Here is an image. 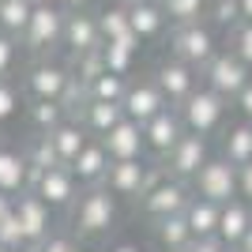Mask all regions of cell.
Returning a JSON list of instances; mask_svg holds the SVG:
<instances>
[{
    "label": "cell",
    "instance_id": "obj_14",
    "mask_svg": "<svg viewBox=\"0 0 252 252\" xmlns=\"http://www.w3.org/2000/svg\"><path fill=\"white\" fill-rule=\"evenodd\" d=\"M181 136H185V121H181L177 105L158 109L147 125H143V147H147V155H155V158H162Z\"/></svg>",
    "mask_w": 252,
    "mask_h": 252
},
{
    "label": "cell",
    "instance_id": "obj_13",
    "mask_svg": "<svg viewBox=\"0 0 252 252\" xmlns=\"http://www.w3.org/2000/svg\"><path fill=\"white\" fill-rule=\"evenodd\" d=\"M61 49L68 57H83V53H94L102 49V34H98V15L91 11H68L64 15V38H61Z\"/></svg>",
    "mask_w": 252,
    "mask_h": 252
},
{
    "label": "cell",
    "instance_id": "obj_47",
    "mask_svg": "<svg viewBox=\"0 0 252 252\" xmlns=\"http://www.w3.org/2000/svg\"><path fill=\"white\" fill-rule=\"evenodd\" d=\"M237 11H241V19H252V0H237Z\"/></svg>",
    "mask_w": 252,
    "mask_h": 252
},
{
    "label": "cell",
    "instance_id": "obj_43",
    "mask_svg": "<svg viewBox=\"0 0 252 252\" xmlns=\"http://www.w3.org/2000/svg\"><path fill=\"white\" fill-rule=\"evenodd\" d=\"M11 207H15V196L0 189V222H4V219H8V215H11Z\"/></svg>",
    "mask_w": 252,
    "mask_h": 252
},
{
    "label": "cell",
    "instance_id": "obj_18",
    "mask_svg": "<svg viewBox=\"0 0 252 252\" xmlns=\"http://www.w3.org/2000/svg\"><path fill=\"white\" fill-rule=\"evenodd\" d=\"M105 143V151H109V158L113 162H121V158H147V147H143V125H136V121H128V117H121L105 136H98Z\"/></svg>",
    "mask_w": 252,
    "mask_h": 252
},
{
    "label": "cell",
    "instance_id": "obj_12",
    "mask_svg": "<svg viewBox=\"0 0 252 252\" xmlns=\"http://www.w3.org/2000/svg\"><path fill=\"white\" fill-rule=\"evenodd\" d=\"M15 219H19L23 233H27V245H31V252L53 233V207L42 200V196H34L31 189L15 196Z\"/></svg>",
    "mask_w": 252,
    "mask_h": 252
},
{
    "label": "cell",
    "instance_id": "obj_50",
    "mask_svg": "<svg viewBox=\"0 0 252 252\" xmlns=\"http://www.w3.org/2000/svg\"><path fill=\"white\" fill-rule=\"evenodd\" d=\"M121 4H128V0H121Z\"/></svg>",
    "mask_w": 252,
    "mask_h": 252
},
{
    "label": "cell",
    "instance_id": "obj_15",
    "mask_svg": "<svg viewBox=\"0 0 252 252\" xmlns=\"http://www.w3.org/2000/svg\"><path fill=\"white\" fill-rule=\"evenodd\" d=\"M155 83H158V91H162V98H166L169 105H181L196 87H200L196 83V68L185 64V61H177V57H169V61H162L155 68Z\"/></svg>",
    "mask_w": 252,
    "mask_h": 252
},
{
    "label": "cell",
    "instance_id": "obj_20",
    "mask_svg": "<svg viewBox=\"0 0 252 252\" xmlns=\"http://www.w3.org/2000/svg\"><path fill=\"white\" fill-rule=\"evenodd\" d=\"M128 23H132V34L139 42H151L166 31V11H162V0H128Z\"/></svg>",
    "mask_w": 252,
    "mask_h": 252
},
{
    "label": "cell",
    "instance_id": "obj_30",
    "mask_svg": "<svg viewBox=\"0 0 252 252\" xmlns=\"http://www.w3.org/2000/svg\"><path fill=\"white\" fill-rule=\"evenodd\" d=\"M64 117H72L61 102H31L27 105V121H31L34 132H53Z\"/></svg>",
    "mask_w": 252,
    "mask_h": 252
},
{
    "label": "cell",
    "instance_id": "obj_21",
    "mask_svg": "<svg viewBox=\"0 0 252 252\" xmlns=\"http://www.w3.org/2000/svg\"><path fill=\"white\" fill-rule=\"evenodd\" d=\"M0 189L19 196V192L31 189V162L27 155L15 147H0Z\"/></svg>",
    "mask_w": 252,
    "mask_h": 252
},
{
    "label": "cell",
    "instance_id": "obj_32",
    "mask_svg": "<svg viewBox=\"0 0 252 252\" xmlns=\"http://www.w3.org/2000/svg\"><path fill=\"white\" fill-rule=\"evenodd\" d=\"M27 109V94H23V87L15 83V79H0V125H8V121H15V117Z\"/></svg>",
    "mask_w": 252,
    "mask_h": 252
},
{
    "label": "cell",
    "instance_id": "obj_16",
    "mask_svg": "<svg viewBox=\"0 0 252 252\" xmlns=\"http://www.w3.org/2000/svg\"><path fill=\"white\" fill-rule=\"evenodd\" d=\"M121 105H125L128 121L147 125L151 117H155L158 109H166L169 102L162 98V91H158L155 79H128V91H125V98H121Z\"/></svg>",
    "mask_w": 252,
    "mask_h": 252
},
{
    "label": "cell",
    "instance_id": "obj_6",
    "mask_svg": "<svg viewBox=\"0 0 252 252\" xmlns=\"http://www.w3.org/2000/svg\"><path fill=\"white\" fill-rule=\"evenodd\" d=\"M200 72H203V87L215 91L219 98H226V102H233V98L241 94V87L252 79V68L237 57V53H230V49H226V53H215Z\"/></svg>",
    "mask_w": 252,
    "mask_h": 252
},
{
    "label": "cell",
    "instance_id": "obj_1",
    "mask_svg": "<svg viewBox=\"0 0 252 252\" xmlns=\"http://www.w3.org/2000/svg\"><path fill=\"white\" fill-rule=\"evenodd\" d=\"M117 226V196L105 185H91V189L79 192V200L72 203V233L75 237H87V241H98V237H109Z\"/></svg>",
    "mask_w": 252,
    "mask_h": 252
},
{
    "label": "cell",
    "instance_id": "obj_8",
    "mask_svg": "<svg viewBox=\"0 0 252 252\" xmlns=\"http://www.w3.org/2000/svg\"><path fill=\"white\" fill-rule=\"evenodd\" d=\"M31 192L42 196L53 211H72V203L79 200V181L68 166L31 169Z\"/></svg>",
    "mask_w": 252,
    "mask_h": 252
},
{
    "label": "cell",
    "instance_id": "obj_7",
    "mask_svg": "<svg viewBox=\"0 0 252 252\" xmlns=\"http://www.w3.org/2000/svg\"><path fill=\"white\" fill-rule=\"evenodd\" d=\"M169 49H173V57L185 64H192L196 72H200L203 64L219 53V42H215V31H211L203 19L196 23H177L173 27V34H169Z\"/></svg>",
    "mask_w": 252,
    "mask_h": 252
},
{
    "label": "cell",
    "instance_id": "obj_38",
    "mask_svg": "<svg viewBox=\"0 0 252 252\" xmlns=\"http://www.w3.org/2000/svg\"><path fill=\"white\" fill-rule=\"evenodd\" d=\"M34 252H83V245H79L75 233H49Z\"/></svg>",
    "mask_w": 252,
    "mask_h": 252
},
{
    "label": "cell",
    "instance_id": "obj_2",
    "mask_svg": "<svg viewBox=\"0 0 252 252\" xmlns=\"http://www.w3.org/2000/svg\"><path fill=\"white\" fill-rule=\"evenodd\" d=\"M189 200H192V185L189 181L173 177V173H166V169L158 166L155 181H151L147 192L139 196V207H143L147 219H166V215H185Z\"/></svg>",
    "mask_w": 252,
    "mask_h": 252
},
{
    "label": "cell",
    "instance_id": "obj_35",
    "mask_svg": "<svg viewBox=\"0 0 252 252\" xmlns=\"http://www.w3.org/2000/svg\"><path fill=\"white\" fill-rule=\"evenodd\" d=\"M230 53H237L252 68V19H237L230 27Z\"/></svg>",
    "mask_w": 252,
    "mask_h": 252
},
{
    "label": "cell",
    "instance_id": "obj_25",
    "mask_svg": "<svg viewBox=\"0 0 252 252\" xmlns=\"http://www.w3.org/2000/svg\"><path fill=\"white\" fill-rule=\"evenodd\" d=\"M75 117L83 121V128L91 132V136H105V132L125 117V105H121V102H94V98H87V105Z\"/></svg>",
    "mask_w": 252,
    "mask_h": 252
},
{
    "label": "cell",
    "instance_id": "obj_4",
    "mask_svg": "<svg viewBox=\"0 0 252 252\" xmlns=\"http://www.w3.org/2000/svg\"><path fill=\"white\" fill-rule=\"evenodd\" d=\"M68 83H72V68L53 57H38V61L23 72V94L31 102H64L68 94Z\"/></svg>",
    "mask_w": 252,
    "mask_h": 252
},
{
    "label": "cell",
    "instance_id": "obj_5",
    "mask_svg": "<svg viewBox=\"0 0 252 252\" xmlns=\"http://www.w3.org/2000/svg\"><path fill=\"white\" fill-rule=\"evenodd\" d=\"M177 109H181V121H185L189 132H196V136H215V132H222V125H226L230 102L219 98L215 91H207V87H196Z\"/></svg>",
    "mask_w": 252,
    "mask_h": 252
},
{
    "label": "cell",
    "instance_id": "obj_19",
    "mask_svg": "<svg viewBox=\"0 0 252 252\" xmlns=\"http://www.w3.org/2000/svg\"><path fill=\"white\" fill-rule=\"evenodd\" d=\"M249 226H252V207L241 196H233V200H226L219 207V230H215V237H219L226 249H237V241L245 237Z\"/></svg>",
    "mask_w": 252,
    "mask_h": 252
},
{
    "label": "cell",
    "instance_id": "obj_10",
    "mask_svg": "<svg viewBox=\"0 0 252 252\" xmlns=\"http://www.w3.org/2000/svg\"><path fill=\"white\" fill-rule=\"evenodd\" d=\"M192 192L196 196H203V200L211 203H226L237 196V166L233 162H226V158H207L200 169H196V177L189 181Z\"/></svg>",
    "mask_w": 252,
    "mask_h": 252
},
{
    "label": "cell",
    "instance_id": "obj_42",
    "mask_svg": "<svg viewBox=\"0 0 252 252\" xmlns=\"http://www.w3.org/2000/svg\"><path fill=\"white\" fill-rule=\"evenodd\" d=\"M185 252H233V249H226L219 237H196V241H189Z\"/></svg>",
    "mask_w": 252,
    "mask_h": 252
},
{
    "label": "cell",
    "instance_id": "obj_23",
    "mask_svg": "<svg viewBox=\"0 0 252 252\" xmlns=\"http://www.w3.org/2000/svg\"><path fill=\"white\" fill-rule=\"evenodd\" d=\"M49 139H53V147H57V158L68 166V162L83 151V143L91 139V132L83 128V121H79V117H64L61 125L49 132Z\"/></svg>",
    "mask_w": 252,
    "mask_h": 252
},
{
    "label": "cell",
    "instance_id": "obj_48",
    "mask_svg": "<svg viewBox=\"0 0 252 252\" xmlns=\"http://www.w3.org/2000/svg\"><path fill=\"white\" fill-rule=\"evenodd\" d=\"M162 252H185V249H162Z\"/></svg>",
    "mask_w": 252,
    "mask_h": 252
},
{
    "label": "cell",
    "instance_id": "obj_33",
    "mask_svg": "<svg viewBox=\"0 0 252 252\" xmlns=\"http://www.w3.org/2000/svg\"><path fill=\"white\" fill-rule=\"evenodd\" d=\"M136 53H139V49H132V45H121V42H102V61H105V72L132 75Z\"/></svg>",
    "mask_w": 252,
    "mask_h": 252
},
{
    "label": "cell",
    "instance_id": "obj_17",
    "mask_svg": "<svg viewBox=\"0 0 252 252\" xmlns=\"http://www.w3.org/2000/svg\"><path fill=\"white\" fill-rule=\"evenodd\" d=\"M109 151H105V143L98 136H91L83 143V151L68 162V169L75 173V181H79V189H91V185H105V173H109Z\"/></svg>",
    "mask_w": 252,
    "mask_h": 252
},
{
    "label": "cell",
    "instance_id": "obj_40",
    "mask_svg": "<svg viewBox=\"0 0 252 252\" xmlns=\"http://www.w3.org/2000/svg\"><path fill=\"white\" fill-rule=\"evenodd\" d=\"M237 196H241V200L252 207V162L237 166Z\"/></svg>",
    "mask_w": 252,
    "mask_h": 252
},
{
    "label": "cell",
    "instance_id": "obj_44",
    "mask_svg": "<svg viewBox=\"0 0 252 252\" xmlns=\"http://www.w3.org/2000/svg\"><path fill=\"white\" fill-rule=\"evenodd\" d=\"M105 252H143V245H136V241H113Z\"/></svg>",
    "mask_w": 252,
    "mask_h": 252
},
{
    "label": "cell",
    "instance_id": "obj_37",
    "mask_svg": "<svg viewBox=\"0 0 252 252\" xmlns=\"http://www.w3.org/2000/svg\"><path fill=\"white\" fill-rule=\"evenodd\" d=\"M0 249H23V252H31V245H27V233H23L19 219H15V207H11L8 219L0 222Z\"/></svg>",
    "mask_w": 252,
    "mask_h": 252
},
{
    "label": "cell",
    "instance_id": "obj_26",
    "mask_svg": "<svg viewBox=\"0 0 252 252\" xmlns=\"http://www.w3.org/2000/svg\"><path fill=\"white\" fill-rule=\"evenodd\" d=\"M219 207L222 203H211V200H203V196L192 192L189 207H185V222H189L192 241L196 237H215V230H219Z\"/></svg>",
    "mask_w": 252,
    "mask_h": 252
},
{
    "label": "cell",
    "instance_id": "obj_46",
    "mask_svg": "<svg viewBox=\"0 0 252 252\" xmlns=\"http://www.w3.org/2000/svg\"><path fill=\"white\" fill-rule=\"evenodd\" d=\"M233 252H252V226L245 230V237L237 241V249H233Z\"/></svg>",
    "mask_w": 252,
    "mask_h": 252
},
{
    "label": "cell",
    "instance_id": "obj_34",
    "mask_svg": "<svg viewBox=\"0 0 252 252\" xmlns=\"http://www.w3.org/2000/svg\"><path fill=\"white\" fill-rule=\"evenodd\" d=\"M207 8H211V0H162V11H166L169 23H196L203 19Z\"/></svg>",
    "mask_w": 252,
    "mask_h": 252
},
{
    "label": "cell",
    "instance_id": "obj_11",
    "mask_svg": "<svg viewBox=\"0 0 252 252\" xmlns=\"http://www.w3.org/2000/svg\"><path fill=\"white\" fill-rule=\"evenodd\" d=\"M207 158H211L207 136H196V132L185 128V136L158 158V166L166 169V173H173V177H181V181H192V177H196V169H200Z\"/></svg>",
    "mask_w": 252,
    "mask_h": 252
},
{
    "label": "cell",
    "instance_id": "obj_41",
    "mask_svg": "<svg viewBox=\"0 0 252 252\" xmlns=\"http://www.w3.org/2000/svg\"><path fill=\"white\" fill-rule=\"evenodd\" d=\"M233 109L241 113V121H249V125H252V79L241 87V94L233 98Z\"/></svg>",
    "mask_w": 252,
    "mask_h": 252
},
{
    "label": "cell",
    "instance_id": "obj_29",
    "mask_svg": "<svg viewBox=\"0 0 252 252\" xmlns=\"http://www.w3.org/2000/svg\"><path fill=\"white\" fill-rule=\"evenodd\" d=\"M125 91H128V75H117V72H98L87 83V98H94V102H121Z\"/></svg>",
    "mask_w": 252,
    "mask_h": 252
},
{
    "label": "cell",
    "instance_id": "obj_31",
    "mask_svg": "<svg viewBox=\"0 0 252 252\" xmlns=\"http://www.w3.org/2000/svg\"><path fill=\"white\" fill-rule=\"evenodd\" d=\"M23 155H27L31 169H49V166H64L61 158H57V147H53L49 132H34V136H31V143L23 147Z\"/></svg>",
    "mask_w": 252,
    "mask_h": 252
},
{
    "label": "cell",
    "instance_id": "obj_45",
    "mask_svg": "<svg viewBox=\"0 0 252 252\" xmlns=\"http://www.w3.org/2000/svg\"><path fill=\"white\" fill-rule=\"evenodd\" d=\"M91 4H94V0H61V8H64V11H87Z\"/></svg>",
    "mask_w": 252,
    "mask_h": 252
},
{
    "label": "cell",
    "instance_id": "obj_27",
    "mask_svg": "<svg viewBox=\"0 0 252 252\" xmlns=\"http://www.w3.org/2000/svg\"><path fill=\"white\" fill-rule=\"evenodd\" d=\"M151 237L158 241V249H189V241H192L185 215H166V219H151Z\"/></svg>",
    "mask_w": 252,
    "mask_h": 252
},
{
    "label": "cell",
    "instance_id": "obj_36",
    "mask_svg": "<svg viewBox=\"0 0 252 252\" xmlns=\"http://www.w3.org/2000/svg\"><path fill=\"white\" fill-rule=\"evenodd\" d=\"M19 49H23L19 38H11V34L0 31V79L15 75V68H19Z\"/></svg>",
    "mask_w": 252,
    "mask_h": 252
},
{
    "label": "cell",
    "instance_id": "obj_9",
    "mask_svg": "<svg viewBox=\"0 0 252 252\" xmlns=\"http://www.w3.org/2000/svg\"><path fill=\"white\" fill-rule=\"evenodd\" d=\"M158 166L147 158H121V162H109V173H105V189L113 192L117 200H139L147 185L155 181Z\"/></svg>",
    "mask_w": 252,
    "mask_h": 252
},
{
    "label": "cell",
    "instance_id": "obj_49",
    "mask_svg": "<svg viewBox=\"0 0 252 252\" xmlns=\"http://www.w3.org/2000/svg\"><path fill=\"white\" fill-rule=\"evenodd\" d=\"M0 252H23V249H0Z\"/></svg>",
    "mask_w": 252,
    "mask_h": 252
},
{
    "label": "cell",
    "instance_id": "obj_22",
    "mask_svg": "<svg viewBox=\"0 0 252 252\" xmlns=\"http://www.w3.org/2000/svg\"><path fill=\"white\" fill-rule=\"evenodd\" d=\"M219 136H222L219 143H222V158H226V162H233V166L252 162V125H249V121L222 125Z\"/></svg>",
    "mask_w": 252,
    "mask_h": 252
},
{
    "label": "cell",
    "instance_id": "obj_28",
    "mask_svg": "<svg viewBox=\"0 0 252 252\" xmlns=\"http://www.w3.org/2000/svg\"><path fill=\"white\" fill-rule=\"evenodd\" d=\"M31 11H34V0H0V31L11 34V38H23Z\"/></svg>",
    "mask_w": 252,
    "mask_h": 252
},
{
    "label": "cell",
    "instance_id": "obj_24",
    "mask_svg": "<svg viewBox=\"0 0 252 252\" xmlns=\"http://www.w3.org/2000/svg\"><path fill=\"white\" fill-rule=\"evenodd\" d=\"M98 34H102V42H121V45L139 49V38L132 34V23H128V8L125 4H113V8L98 11Z\"/></svg>",
    "mask_w": 252,
    "mask_h": 252
},
{
    "label": "cell",
    "instance_id": "obj_39",
    "mask_svg": "<svg viewBox=\"0 0 252 252\" xmlns=\"http://www.w3.org/2000/svg\"><path fill=\"white\" fill-rule=\"evenodd\" d=\"M211 19L219 23V27H233V23L241 19L237 0H215V4H211Z\"/></svg>",
    "mask_w": 252,
    "mask_h": 252
},
{
    "label": "cell",
    "instance_id": "obj_3",
    "mask_svg": "<svg viewBox=\"0 0 252 252\" xmlns=\"http://www.w3.org/2000/svg\"><path fill=\"white\" fill-rule=\"evenodd\" d=\"M64 15L68 11L53 0H34V11H31V23L23 31L19 42L27 45L31 53L38 57H49L53 49H61V38H64Z\"/></svg>",
    "mask_w": 252,
    "mask_h": 252
}]
</instances>
